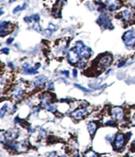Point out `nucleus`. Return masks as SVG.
Returning <instances> with one entry per match:
<instances>
[{
    "mask_svg": "<svg viewBox=\"0 0 135 157\" xmlns=\"http://www.w3.org/2000/svg\"><path fill=\"white\" fill-rule=\"evenodd\" d=\"M65 1H66V0H57V3H56V4H57V6H58V7H59V6H60L61 4H62L63 3L65 2Z\"/></svg>",
    "mask_w": 135,
    "mask_h": 157,
    "instance_id": "nucleus-33",
    "label": "nucleus"
},
{
    "mask_svg": "<svg viewBox=\"0 0 135 157\" xmlns=\"http://www.w3.org/2000/svg\"><path fill=\"white\" fill-rule=\"evenodd\" d=\"M111 116L113 118H115L117 121H123L124 118V111L122 107H115L111 109Z\"/></svg>",
    "mask_w": 135,
    "mask_h": 157,
    "instance_id": "nucleus-6",
    "label": "nucleus"
},
{
    "mask_svg": "<svg viewBox=\"0 0 135 157\" xmlns=\"http://www.w3.org/2000/svg\"><path fill=\"white\" fill-rule=\"evenodd\" d=\"M13 41H14V37H10L7 40V44H11Z\"/></svg>",
    "mask_w": 135,
    "mask_h": 157,
    "instance_id": "nucleus-34",
    "label": "nucleus"
},
{
    "mask_svg": "<svg viewBox=\"0 0 135 157\" xmlns=\"http://www.w3.org/2000/svg\"><path fill=\"white\" fill-rule=\"evenodd\" d=\"M31 18H32V20H33L34 21H36V22L39 21V20H40V16H39V14H33V15H32V16H31Z\"/></svg>",
    "mask_w": 135,
    "mask_h": 157,
    "instance_id": "nucleus-23",
    "label": "nucleus"
},
{
    "mask_svg": "<svg viewBox=\"0 0 135 157\" xmlns=\"http://www.w3.org/2000/svg\"><path fill=\"white\" fill-rule=\"evenodd\" d=\"M97 127L98 125L95 122H89V123L87 124V129H88V132L89 133L91 136H93V134L95 133L96 129H97Z\"/></svg>",
    "mask_w": 135,
    "mask_h": 157,
    "instance_id": "nucleus-14",
    "label": "nucleus"
},
{
    "mask_svg": "<svg viewBox=\"0 0 135 157\" xmlns=\"http://www.w3.org/2000/svg\"><path fill=\"white\" fill-rule=\"evenodd\" d=\"M1 52L3 53H5V54H8L9 53V48H8V47H4V48H2L1 49Z\"/></svg>",
    "mask_w": 135,
    "mask_h": 157,
    "instance_id": "nucleus-29",
    "label": "nucleus"
},
{
    "mask_svg": "<svg viewBox=\"0 0 135 157\" xmlns=\"http://www.w3.org/2000/svg\"><path fill=\"white\" fill-rule=\"evenodd\" d=\"M20 10H22V6H17V7H15L14 9V10H13V13H14V14H16V13L17 12H19Z\"/></svg>",
    "mask_w": 135,
    "mask_h": 157,
    "instance_id": "nucleus-25",
    "label": "nucleus"
},
{
    "mask_svg": "<svg viewBox=\"0 0 135 157\" xmlns=\"http://www.w3.org/2000/svg\"><path fill=\"white\" fill-rule=\"evenodd\" d=\"M23 93H24V91L20 86H16L14 89V91H13V96L15 99H17V100H19V99H20L22 97Z\"/></svg>",
    "mask_w": 135,
    "mask_h": 157,
    "instance_id": "nucleus-13",
    "label": "nucleus"
},
{
    "mask_svg": "<svg viewBox=\"0 0 135 157\" xmlns=\"http://www.w3.org/2000/svg\"><path fill=\"white\" fill-rule=\"evenodd\" d=\"M106 6L110 11H115L121 8L122 3L120 0H106Z\"/></svg>",
    "mask_w": 135,
    "mask_h": 157,
    "instance_id": "nucleus-7",
    "label": "nucleus"
},
{
    "mask_svg": "<svg viewBox=\"0 0 135 157\" xmlns=\"http://www.w3.org/2000/svg\"><path fill=\"white\" fill-rule=\"evenodd\" d=\"M86 156H89V155H89V154H86V155H85ZM92 156H97V155H96V154L95 153H94V154H92V155H91Z\"/></svg>",
    "mask_w": 135,
    "mask_h": 157,
    "instance_id": "nucleus-41",
    "label": "nucleus"
},
{
    "mask_svg": "<svg viewBox=\"0 0 135 157\" xmlns=\"http://www.w3.org/2000/svg\"><path fill=\"white\" fill-rule=\"evenodd\" d=\"M111 61H112V57L111 55H106L104 57H102L99 60L97 66L101 69H106L111 64Z\"/></svg>",
    "mask_w": 135,
    "mask_h": 157,
    "instance_id": "nucleus-8",
    "label": "nucleus"
},
{
    "mask_svg": "<svg viewBox=\"0 0 135 157\" xmlns=\"http://www.w3.org/2000/svg\"><path fill=\"white\" fill-rule=\"evenodd\" d=\"M40 100H41L42 107L44 108H47V106H49L52 101V95H51L50 93H45V94L41 95Z\"/></svg>",
    "mask_w": 135,
    "mask_h": 157,
    "instance_id": "nucleus-11",
    "label": "nucleus"
},
{
    "mask_svg": "<svg viewBox=\"0 0 135 157\" xmlns=\"http://www.w3.org/2000/svg\"><path fill=\"white\" fill-rule=\"evenodd\" d=\"M13 25L10 22L7 21H2L0 23V36H4L6 35L11 32Z\"/></svg>",
    "mask_w": 135,
    "mask_h": 157,
    "instance_id": "nucleus-4",
    "label": "nucleus"
},
{
    "mask_svg": "<svg viewBox=\"0 0 135 157\" xmlns=\"http://www.w3.org/2000/svg\"><path fill=\"white\" fill-rule=\"evenodd\" d=\"M8 66H9L10 69H14V65H13V63H8Z\"/></svg>",
    "mask_w": 135,
    "mask_h": 157,
    "instance_id": "nucleus-38",
    "label": "nucleus"
},
{
    "mask_svg": "<svg viewBox=\"0 0 135 157\" xmlns=\"http://www.w3.org/2000/svg\"><path fill=\"white\" fill-rule=\"evenodd\" d=\"M99 21H100V24H101L102 26L108 28V29H113V26H112V25H111V19L109 18V16H107V15H106L105 14H102L101 16H100Z\"/></svg>",
    "mask_w": 135,
    "mask_h": 157,
    "instance_id": "nucleus-10",
    "label": "nucleus"
},
{
    "mask_svg": "<svg viewBox=\"0 0 135 157\" xmlns=\"http://www.w3.org/2000/svg\"><path fill=\"white\" fill-rule=\"evenodd\" d=\"M32 27H33L34 30H36V31H40L41 30V26H40V25H38V24H34L33 26H32Z\"/></svg>",
    "mask_w": 135,
    "mask_h": 157,
    "instance_id": "nucleus-26",
    "label": "nucleus"
},
{
    "mask_svg": "<svg viewBox=\"0 0 135 157\" xmlns=\"http://www.w3.org/2000/svg\"><path fill=\"white\" fill-rule=\"evenodd\" d=\"M125 64H126V61H122L121 63H118V65H117V67L118 68H121V67H123Z\"/></svg>",
    "mask_w": 135,
    "mask_h": 157,
    "instance_id": "nucleus-32",
    "label": "nucleus"
},
{
    "mask_svg": "<svg viewBox=\"0 0 135 157\" xmlns=\"http://www.w3.org/2000/svg\"><path fill=\"white\" fill-rule=\"evenodd\" d=\"M89 111L87 108H79L78 110L73 111L71 113V116L73 118H74V119L79 120V119H83L84 117H85L89 114Z\"/></svg>",
    "mask_w": 135,
    "mask_h": 157,
    "instance_id": "nucleus-5",
    "label": "nucleus"
},
{
    "mask_svg": "<svg viewBox=\"0 0 135 157\" xmlns=\"http://www.w3.org/2000/svg\"><path fill=\"white\" fill-rule=\"evenodd\" d=\"M46 79H47L46 76L41 75V76L37 77V78L36 79V80H35L34 84H35V85H36V86H41V85H42L44 84V82L46 81Z\"/></svg>",
    "mask_w": 135,
    "mask_h": 157,
    "instance_id": "nucleus-16",
    "label": "nucleus"
},
{
    "mask_svg": "<svg viewBox=\"0 0 135 157\" xmlns=\"http://www.w3.org/2000/svg\"><path fill=\"white\" fill-rule=\"evenodd\" d=\"M61 73L65 75L66 77H68V78L69 77V71H68V70H63V71H61Z\"/></svg>",
    "mask_w": 135,
    "mask_h": 157,
    "instance_id": "nucleus-30",
    "label": "nucleus"
},
{
    "mask_svg": "<svg viewBox=\"0 0 135 157\" xmlns=\"http://www.w3.org/2000/svg\"><path fill=\"white\" fill-rule=\"evenodd\" d=\"M48 28H49L50 30H52V31H55L56 29H57V27L55 26V25H52V23H50V24H49V25H48Z\"/></svg>",
    "mask_w": 135,
    "mask_h": 157,
    "instance_id": "nucleus-28",
    "label": "nucleus"
},
{
    "mask_svg": "<svg viewBox=\"0 0 135 157\" xmlns=\"http://www.w3.org/2000/svg\"><path fill=\"white\" fill-rule=\"evenodd\" d=\"M23 68H24V69H28V68H30V64H29L28 63H25L24 64H23Z\"/></svg>",
    "mask_w": 135,
    "mask_h": 157,
    "instance_id": "nucleus-35",
    "label": "nucleus"
},
{
    "mask_svg": "<svg viewBox=\"0 0 135 157\" xmlns=\"http://www.w3.org/2000/svg\"><path fill=\"white\" fill-rule=\"evenodd\" d=\"M114 139H115L114 134H108V135L106 137V139H107V141H109V142H111V141L113 140Z\"/></svg>",
    "mask_w": 135,
    "mask_h": 157,
    "instance_id": "nucleus-22",
    "label": "nucleus"
},
{
    "mask_svg": "<svg viewBox=\"0 0 135 157\" xmlns=\"http://www.w3.org/2000/svg\"><path fill=\"white\" fill-rule=\"evenodd\" d=\"M105 125H106V126H112V127H114V126H116V122L114 120H109V121H107V123H105Z\"/></svg>",
    "mask_w": 135,
    "mask_h": 157,
    "instance_id": "nucleus-20",
    "label": "nucleus"
},
{
    "mask_svg": "<svg viewBox=\"0 0 135 157\" xmlns=\"http://www.w3.org/2000/svg\"><path fill=\"white\" fill-rule=\"evenodd\" d=\"M125 144V136L123 133L117 134L116 137L115 142H114V149L116 150H119L123 147Z\"/></svg>",
    "mask_w": 135,
    "mask_h": 157,
    "instance_id": "nucleus-9",
    "label": "nucleus"
},
{
    "mask_svg": "<svg viewBox=\"0 0 135 157\" xmlns=\"http://www.w3.org/2000/svg\"><path fill=\"white\" fill-rule=\"evenodd\" d=\"M67 57H68V61H69L71 64H74V63L79 62L80 56L78 53V52H77L75 47H73V49L69 51V53L67 54Z\"/></svg>",
    "mask_w": 135,
    "mask_h": 157,
    "instance_id": "nucleus-3",
    "label": "nucleus"
},
{
    "mask_svg": "<svg viewBox=\"0 0 135 157\" xmlns=\"http://www.w3.org/2000/svg\"><path fill=\"white\" fill-rule=\"evenodd\" d=\"M31 20H32V18H31V17H29V16H25V19H24V20H25V22H27V23H31Z\"/></svg>",
    "mask_w": 135,
    "mask_h": 157,
    "instance_id": "nucleus-31",
    "label": "nucleus"
},
{
    "mask_svg": "<svg viewBox=\"0 0 135 157\" xmlns=\"http://www.w3.org/2000/svg\"><path fill=\"white\" fill-rule=\"evenodd\" d=\"M46 109H47L48 111H51V113H55L56 110H57V106L56 105L50 104L49 106H47Z\"/></svg>",
    "mask_w": 135,
    "mask_h": 157,
    "instance_id": "nucleus-18",
    "label": "nucleus"
},
{
    "mask_svg": "<svg viewBox=\"0 0 135 157\" xmlns=\"http://www.w3.org/2000/svg\"><path fill=\"white\" fill-rule=\"evenodd\" d=\"M40 107H36V108H34V110H33V113H39V111H40Z\"/></svg>",
    "mask_w": 135,
    "mask_h": 157,
    "instance_id": "nucleus-37",
    "label": "nucleus"
},
{
    "mask_svg": "<svg viewBox=\"0 0 135 157\" xmlns=\"http://www.w3.org/2000/svg\"><path fill=\"white\" fill-rule=\"evenodd\" d=\"M47 89H52L54 88V84L52 82H48L47 83Z\"/></svg>",
    "mask_w": 135,
    "mask_h": 157,
    "instance_id": "nucleus-24",
    "label": "nucleus"
},
{
    "mask_svg": "<svg viewBox=\"0 0 135 157\" xmlns=\"http://www.w3.org/2000/svg\"><path fill=\"white\" fill-rule=\"evenodd\" d=\"M122 15H123V18L124 20L129 21L133 18L134 10L132 9H126L123 11V13H122Z\"/></svg>",
    "mask_w": 135,
    "mask_h": 157,
    "instance_id": "nucleus-12",
    "label": "nucleus"
},
{
    "mask_svg": "<svg viewBox=\"0 0 135 157\" xmlns=\"http://www.w3.org/2000/svg\"><path fill=\"white\" fill-rule=\"evenodd\" d=\"M77 74H78V72H77V69H74L73 70V77H74V78H76Z\"/></svg>",
    "mask_w": 135,
    "mask_h": 157,
    "instance_id": "nucleus-36",
    "label": "nucleus"
},
{
    "mask_svg": "<svg viewBox=\"0 0 135 157\" xmlns=\"http://www.w3.org/2000/svg\"><path fill=\"white\" fill-rule=\"evenodd\" d=\"M86 63H87V62H86V61L82 60L81 62H79V63L78 67H79V69H84V67H85V66H86Z\"/></svg>",
    "mask_w": 135,
    "mask_h": 157,
    "instance_id": "nucleus-21",
    "label": "nucleus"
},
{
    "mask_svg": "<svg viewBox=\"0 0 135 157\" xmlns=\"http://www.w3.org/2000/svg\"><path fill=\"white\" fill-rule=\"evenodd\" d=\"M75 48L77 52L79 54L80 57L83 58H88L91 54V49L89 47H86L84 45L83 41H77L75 42Z\"/></svg>",
    "mask_w": 135,
    "mask_h": 157,
    "instance_id": "nucleus-1",
    "label": "nucleus"
},
{
    "mask_svg": "<svg viewBox=\"0 0 135 157\" xmlns=\"http://www.w3.org/2000/svg\"><path fill=\"white\" fill-rule=\"evenodd\" d=\"M41 67L40 63H37L36 66L35 68H28L24 69V73L25 74H33V73H37V69Z\"/></svg>",
    "mask_w": 135,
    "mask_h": 157,
    "instance_id": "nucleus-15",
    "label": "nucleus"
},
{
    "mask_svg": "<svg viewBox=\"0 0 135 157\" xmlns=\"http://www.w3.org/2000/svg\"><path fill=\"white\" fill-rule=\"evenodd\" d=\"M123 40L127 47H133L135 44V31L133 30L126 31L123 36Z\"/></svg>",
    "mask_w": 135,
    "mask_h": 157,
    "instance_id": "nucleus-2",
    "label": "nucleus"
},
{
    "mask_svg": "<svg viewBox=\"0 0 135 157\" xmlns=\"http://www.w3.org/2000/svg\"><path fill=\"white\" fill-rule=\"evenodd\" d=\"M74 86L76 88H78V89H79L80 91H84V92H91V91H89V89H87V88H85V87H83V86H81L80 85H79V84H74Z\"/></svg>",
    "mask_w": 135,
    "mask_h": 157,
    "instance_id": "nucleus-19",
    "label": "nucleus"
},
{
    "mask_svg": "<svg viewBox=\"0 0 135 157\" xmlns=\"http://www.w3.org/2000/svg\"><path fill=\"white\" fill-rule=\"evenodd\" d=\"M16 0H9V3H10V4H12L13 2H15Z\"/></svg>",
    "mask_w": 135,
    "mask_h": 157,
    "instance_id": "nucleus-43",
    "label": "nucleus"
},
{
    "mask_svg": "<svg viewBox=\"0 0 135 157\" xmlns=\"http://www.w3.org/2000/svg\"><path fill=\"white\" fill-rule=\"evenodd\" d=\"M8 107H9L8 104H5V105H4L2 107L1 110H0V117H1V118H3L4 117V114L6 113V111H7Z\"/></svg>",
    "mask_w": 135,
    "mask_h": 157,
    "instance_id": "nucleus-17",
    "label": "nucleus"
},
{
    "mask_svg": "<svg viewBox=\"0 0 135 157\" xmlns=\"http://www.w3.org/2000/svg\"><path fill=\"white\" fill-rule=\"evenodd\" d=\"M132 124H133V126H135V115L133 117V118H132Z\"/></svg>",
    "mask_w": 135,
    "mask_h": 157,
    "instance_id": "nucleus-40",
    "label": "nucleus"
},
{
    "mask_svg": "<svg viewBox=\"0 0 135 157\" xmlns=\"http://www.w3.org/2000/svg\"><path fill=\"white\" fill-rule=\"evenodd\" d=\"M27 6H28V4H27V3H25L24 4V5L22 6V10H24V9H25L27 8Z\"/></svg>",
    "mask_w": 135,
    "mask_h": 157,
    "instance_id": "nucleus-39",
    "label": "nucleus"
},
{
    "mask_svg": "<svg viewBox=\"0 0 135 157\" xmlns=\"http://www.w3.org/2000/svg\"><path fill=\"white\" fill-rule=\"evenodd\" d=\"M81 1H82V0H81Z\"/></svg>",
    "mask_w": 135,
    "mask_h": 157,
    "instance_id": "nucleus-44",
    "label": "nucleus"
},
{
    "mask_svg": "<svg viewBox=\"0 0 135 157\" xmlns=\"http://www.w3.org/2000/svg\"><path fill=\"white\" fill-rule=\"evenodd\" d=\"M51 155V156H53V155H56V152L55 151H53L52 154H50V155Z\"/></svg>",
    "mask_w": 135,
    "mask_h": 157,
    "instance_id": "nucleus-42",
    "label": "nucleus"
},
{
    "mask_svg": "<svg viewBox=\"0 0 135 157\" xmlns=\"http://www.w3.org/2000/svg\"><path fill=\"white\" fill-rule=\"evenodd\" d=\"M52 32H53V31H52V30H50L49 28H48V29H47L46 31H45V35H47V36H51V35H52Z\"/></svg>",
    "mask_w": 135,
    "mask_h": 157,
    "instance_id": "nucleus-27",
    "label": "nucleus"
}]
</instances>
